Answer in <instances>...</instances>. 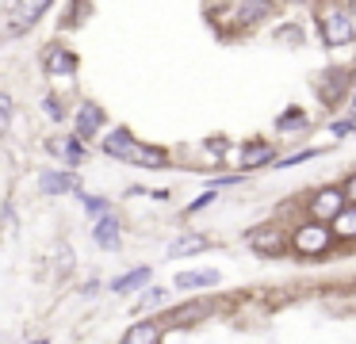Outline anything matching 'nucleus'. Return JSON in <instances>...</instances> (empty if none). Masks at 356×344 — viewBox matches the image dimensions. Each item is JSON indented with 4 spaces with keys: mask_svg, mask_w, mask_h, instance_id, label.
<instances>
[{
    "mask_svg": "<svg viewBox=\"0 0 356 344\" xmlns=\"http://www.w3.org/2000/svg\"><path fill=\"white\" fill-rule=\"evenodd\" d=\"M353 126H356L353 119H348V122H337V126H330V134H337V138H341V134H348V130H353Z\"/></svg>",
    "mask_w": 356,
    "mask_h": 344,
    "instance_id": "c85d7f7f",
    "label": "nucleus"
},
{
    "mask_svg": "<svg viewBox=\"0 0 356 344\" xmlns=\"http://www.w3.org/2000/svg\"><path fill=\"white\" fill-rule=\"evenodd\" d=\"M77 69H81V58L73 46L65 42H47L42 46V73L50 81H77Z\"/></svg>",
    "mask_w": 356,
    "mask_h": 344,
    "instance_id": "20e7f679",
    "label": "nucleus"
},
{
    "mask_svg": "<svg viewBox=\"0 0 356 344\" xmlns=\"http://www.w3.org/2000/svg\"><path fill=\"white\" fill-rule=\"evenodd\" d=\"M42 115H47L50 122H65V119H70V115H65V104H62V96H58V92H47V96H42Z\"/></svg>",
    "mask_w": 356,
    "mask_h": 344,
    "instance_id": "5701e85b",
    "label": "nucleus"
},
{
    "mask_svg": "<svg viewBox=\"0 0 356 344\" xmlns=\"http://www.w3.org/2000/svg\"><path fill=\"white\" fill-rule=\"evenodd\" d=\"M77 203H81V211H85V218H92V222H100V218H108L111 214V203L104 195H92V191H85L81 188L77 191Z\"/></svg>",
    "mask_w": 356,
    "mask_h": 344,
    "instance_id": "aec40b11",
    "label": "nucleus"
},
{
    "mask_svg": "<svg viewBox=\"0 0 356 344\" xmlns=\"http://www.w3.org/2000/svg\"><path fill=\"white\" fill-rule=\"evenodd\" d=\"M226 15H234V27H257L272 15V4H234L226 8Z\"/></svg>",
    "mask_w": 356,
    "mask_h": 344,
    "instance_id": "a211bd4d",
    "label": "nucleus"
},
{
    "mask_svg": "<svg viewBox=\"0 0 356 344\" xmlns=\"http://www.w3.org/2000/svg\"><path fill=\"white\" fill-rule=\"evenodd\" d=\"M330 245H333V234L322 222H299V226L287 234V249H295L299 256H325Z\"/></svg>",
    "mask_w": 356,
    "mask_h": 344,
    "instance_id": "7ed1b4c3",
    "label": "nucleus"
},
{
    "mask_svg": "<svg viewBox=\"0 0 356 344\" xmlns=\"http://www.w3.org/2000/svg\"><path fill=\"white\" fill-rule=\"evenodd\" d=\"M119 344H165V329L157 318H142L119 336Z\"/></svg>",
    "mask_w": 356,
    "mask_h": 344,
    "instance_id": "dca6fc26",
    "label": "nucleus"
},
{
    "mask_svg": "<svg viewBox=\"0 0 356 344\" xmlns=\"http://www.w3.org/2000/svg\"><path fill=\"white\" fill-rule=\"evenodd\" d=\"M12 115H16V99H12V92H0V134L12 126Z\"/></svg>",
    "mask_w": 356,
    "mask_h": 344,
    "instance_id": "393cba45",
    "label": "nucleus"
},
{
    "mask_svg": "<svg viewBox=\"0 0 356 344\" xmlns=\"http://www.w3.org/2000/svg\"><path fill=\"white\" fill-rule=\"evenodd\" d=\"M131 145H134V130L131 126H108L104 138H100V153L111 157V161H123L127 153H131Z\"/></svg>",
    "mask_w": 356,
    "mask_h": 344,
    "instance_id": "4468645a",
    "label": "nucleus"
},
{
    "mask_svg": "<svg viewBox=\"0 0 356 344\" xmlns=\"http://www.w3.org/2000/svg\"><path fill=\"white\" fill-rule=\"evenodd\" d=\"M39 191L50 199L58 195H77L81 191V176L70 172V168H42L39 172Z\"/></svg>",
    "mask_w": 356,
    "mask_h": 344,
    "instance_id": "1a4fd4ad",
    "label": "nucleus"
},
{
    "mask_svg": "<svg viewBox=\"0 0 356 344\" xmlns=\"http://www.w3.org/2000/svg\"><path fill=\"white\" fill-rule=\"evenodd\" d=\"M92 241H96V249H104V252H119V249H123V222H119L115 211H111L108 218L92 222Z\"/></svg>",
    "mask_w": 356,
    "mask_h": 344,
    "instance_id": "f8f14e48",
    "label": "nucleus"
},
{
    "mask_svg": "<svg viewBox=\"0 0 356 344\" xmlns=\"http://www.w3.org/2000/svg\"><path fill=\"white\" fill-rule=\"evenodd\" d=\"M353 104H356V92H353Z\"/></svg>",
    "mask_w": 356,
    "mask_h": 344,
    "instance_id": "7c9ffc66",
    "label": "nucleus"
},
{
    "mask_svg": "<svg viewBox=\"0 0 356 344\" xmlns=\"http://www.w3.org/2000/svg\"><path fill=\"white\" fill-rule=\"evenodd\" d=\"M218 310V302L215 298H195V302H180V306H172V310H161V329H192V325H200V321H207L211 313Z\"/></svg>",
    "mask_w": 356,
    "mask_h": 344,
    "instance_id": "39448f33",
    "label": "nucleus"
},
{
    "mask_svg": "<svg viewBox=\"0 0 356 344\" xmlns=\"http://www.w3.org/2000/svg\"><path fill=\"white\" fill-rule=\"evenodd\" d=\"M149 279H154V268L138 264V268H131V272L115 275V279L108 283V290H111V295H131V290H146Z\"/></svg>",
    "mask_w": 356,
    "mask_h": 344,
    "instance_id": "f3484780",
    "label": "nucleus"
},
{
    "mask_svg": "<svg viewBox=\"0 0 356 344\" xmlns=\"http://www.w3.org/2000/svg\"><path fill=\"white\" fill-rule=\"evenodd\" d=\"M0 12L8 15V35L12 38H24V35H31V31L50 15V4H47V0H12V4H4Z\"/></svg>",
    "mask_w": 356,
    "mask_h": 344,
    "instance_id": "f03ea898",
    "label": "nucleus"
},
{
    "mask_svg": "<svg viewBox=\"0 0 356 344\" xmlns=\"http://www.w3.org/2000/svg\"><path fill=\"white\" fill-rule=\"evenodd\" d=\"M31 344H50V341H47V336H39V341H31Z\"/></svg>",
    "mask_w": 356,
    "mask_h": 344,
    "instance_id": "c756f323",
    "label": "nucleus"
},
{
    "mask_svg": "<svg viewBox=\"0 0 356 344\" xmlns=\"http://www.w3.org/2000/svg\"><path fill=\"white\" fill-rule=\"evenodd\" d=\"M341 211H345V195H341V188L337 183H325V188H318L314 195H310L307 222H322V226H330Z\"/></svg>",
    "mask_w": 356,
    "mask_h": 344,
    "instance_id": "423d86ee",
    "label": "nucleus"
},
{
    "mask_svg": "<svg viewBox=\"0 0 356 344\" xmlns=\"http://www.w3.org/2000/svg\"><path fill=\"white\" fill-rule=\"evenodd\" d=\"M310 157H318V149H299V153H291V157H276V168H295Z\"/></svg>",
    "mask_w": 356,
    "mask_h": 344,
    "instance_id": "a878e982",
    "label": "nucleus"
},
{
    "mask_svg": "<svg viewBox=\"0 0 356 344\" xmlns=\"http://www.w3.org/2000/svg\"><path fill=\"white\" fill-rule=\"evenodd\" d=\"M207 249H211V241L203 234H184V237H177V241L169 245L165 256H169V260H184V256H195V252H207Z\"/></svg>",
    "mask_w": 356,
    "mask_h": 344,
    "instance_id": "6ab92c4d",
    "label": "nucleus"
},
{
    "mask_svg": "<svg viewBox=\"0 0 356 344\" xmlns=\"http://www.w3.org/2000/svg\"><path fill=\"white\" fill-rule=\"evenodd\" d=\"M238 165H241V172H253V168H264V165H276V145L272 142H245L238 149Z\"/></svg>",
    "mask_w": 356,
    "mask_h": 344,
    "instance_id": "ddd939ff",
    "label": "nucleus"
},
{
    "mask_svg": "<svg viewBox=\"0 0 356 344\" xmlns=\"http://www.w3.org/2000/svg\"><path fill=\"white\" fill-rule=\"evenodd\" d=\"M307 126H310V119H307L302 107H287V111H280V119H276L280 134H299V130H307Z\"/></svg>",
    "mask_w": 356,
    "mask_h": 344,
    "instance_id": "4be33fe9",
    "label": "nucleus"
},
{
    "mask_svg": "<svg viewBox=\"0 0 356 344\" xmlns=\"http://www.w3.org/2000/svg\"><path fill=\"white\" fill-rule=\"evenodd\" d=\"M249 249H253L257 256H284L287 234L276 226H257V229H249Z\"/></svg>",
    "mask_w": 356,
    "mask_h": 344,
    "instance_id": "9b49d317",
    "label": "nucleus"
},
{
    "mask_svg": "<svg viewBox=\"0 0 356 344\" xmlns=\"http://www.w3.org/2000/svg\"><path fill=\"white\" fill-rule=\"evenodd\" d=\"M215 199H218V191H211V188H207V191H203L200 199H192V203L184 206V214H200L203 206H211V203H215Z\"/></svg>",
    "mask_w": 356,
    "mask_h": 344,
    "instance_id": "bb28decb",
    "label": "nucleus"
},
{
    "mask_svg": "<svg viewBox=\"0 0 356 344\" xmlns=\"http://www.w3.org/2000/svg\"><path fill=\"white\" fill-rule=\"evenodd\" d=\"M218 283H222L218 268H192V272H177L172 287L177 290H207V287H218Z\"/></svg>",
    "mask_w": 356,
    "mask_h": 344,
    "instance_id": "2eb2a0df",
    "label": "nucleus"
},
{
    "mask_svg": "<svg viewBox=\"0 0 356 344\" xmlns=\"http://www.w3.org/2000/svg\"><path fill=\"white\" fill-rule=\"evenodd\" d=\"M165 302H169V290H165V287H146V290H142V298H138L142 310H165Z\"/></svg>",
    "mask_w": 356,
    "mask_h": 344,
    "instance_id": "b1692460",
    "label": "nucleus"
},
{
    "mask_svg": "<svg viewBox=\"0 0 356 344\" xmlns=\"http://www.w3.org/2000/svg\"><path fill=\"white\" fill-rule=\"evenodd\" d=\"M70 122H73V130L70 134L77 138V142H100L104 138V130H108V111H104V104H96V99H77V107H73V115H70Z\"/></svg>",
    "mask_w": 356,
    "mask_h": 344,
    "instance_id": "f257e3e1",
    "label": "nucleus"
},
{
    "mask_svg": "<svg viewBox=\"0 0 356 344\" xmlns=\"http://www.w3.org/2000/svg\"><path fill=\"white\" fill-rule=\"evenodd\" d=\"M341 195H345V206H356V172L341 183Z\"/></svg>",
    "mask_w": 356,
    "mask_h": 344,
    "instance_id": "cd10ccee",
    "label": "nucleus"
},
{
    "mask_svg": "<svg viewBox=\"0 0 356 344\" xmlns=\"http://www.w3.org/2000/svg\"><path fill=\"white\" fill-rule=\"evenodd\" d=\"M47 149H50V157H58V161H62V168H70V172H77V168L88 161V145H85V142H77L73 134L50 138Z\"/></svg>",
    "mask_w": 356,
    "mask_h": 344,
    "instance_id": "9d476101",
    "label": "nucleus"
},
{
    "mask_svg": "<svg viewBox=\"0 0 356 344\" xmlns=\"http://www.w3.org/2000/svg\"><path fill=\"white\" fill-rule=\"evenodd\" d=\"M123 165L146 168V172H161V168L172 165V153L165 149V145H154V142H142V138H134V145H131V153L123 157Z\"/></svg>",
    "mask_w": 356,
    "mask_h": 344,
    "instance_id": "6e6552de",
    "label": "nucleus"
},
{
    "mask_svg": "<svg viewBox=\"0 0 356 344\" xmlns=\"http://www.w3.org/2000/svg\"><path fill=\"white\" fill-rule=\"evenodd\" d=\"M330 234H333V241H353L356 237V206H345V211L330 222Z\"/></svg>",
    "mask_w": 356,
    "mask_h": 344,
    "instance_id": "412c9836",
    "label": "nucleus"
},
{
    "mask_svg": "<svg viewBox=\"0 0 356 344\" xmlns=\"http://www.w3.org/2000/svg\"><path fill=\"white\" fill-rule=\"evenodd\" d=\"M322 38H325V46H348L356 38V23H353V15L345 12V8H322Z\"/></svg>",
    "mask_w": 356,
    "mask_h": 344,
    "instance_id": "0eeeda50",
    "label": "nucleus"
}]
</instances>
